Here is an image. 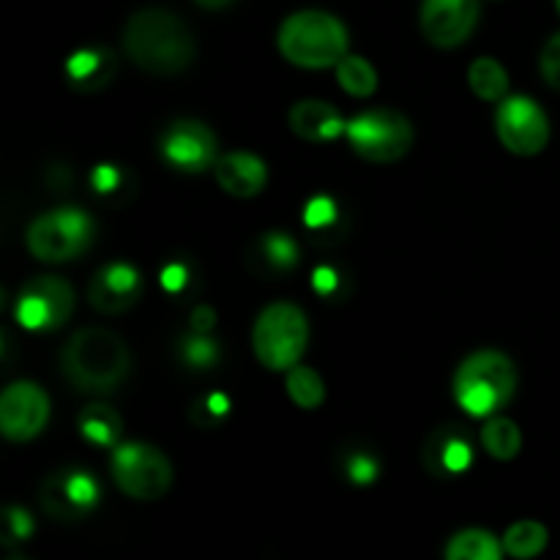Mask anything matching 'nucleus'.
<instances>
[{
    "mask_svg": "<svg viewBox=\"0 0 560 560\" xmlns=\"http://www.w3.org/2000/svg\"><path fill=\"white\" fill-rule=\"evenodd\" d=\"M124 49L135 66L151 74H180L197 55L191 27L167 9H142L126 22Z\"/></svg>",
    "mask_w": 560,
    "mask_h": 560,
    "instance_id": "1",
    "label": "nucleus"
},
{
    "mask_svg": "<svg viewBox=\"0 0 560 560\" xmlns=\"http://www.w3.org/2000/svg\"><path fill=\"white\" fill-rule=\"evenodd\" d=\"M63 375L80 392L107 394L126 381L131 366V353L124 339L109 328H80L66 345Z\"/></svg>",
    "mask_w": 560,
    "mask_h": 560,
    "instance_id": "2",
    "label": "nucleus"
},
{
    "mask_svg": "<svg viewBox=\"0 0 560 560\" xmlns=\"http://www.w3.org/2000/svg\"><path fill=\"white\" fill-rule=\"evenodd\" d=\"M517 392V370L509 355L498 350H479L459 364L454 375V399L476 419H490L506 408Z\"/></svg>",
    "mask_w": 560,
    "mask_h": 560,
    "instance_id": "3",
    "label": "nucleus"
},
{
    "mask_svg": "<svg viewBox=\"0 0 560 560\" xmlns=\"http://www.w3.org/2000/svg\"><path fill=\"white\" fill-rule=\"evenodd\" d=\"M277 47L299 69H328L348 55V31L328 11H299L282 22Z\"/></svg>",
    "mask_w": 560,
    "mask_h": 560,
    "instance_id": "4",
    "label": "nucleus"
},
{
    "mask_svg": "<svg viewBox=\"0 0 560 560\" xmlns=\"http://www.w3.org/2000/svg\"><path fill=\"white\" fill-rule=\"evenodd\" d=\"M306 342H310V320L299 306L288 301L266 306L252 331L257 361L273 372L293 370L306 353Z\"/></svg>",
    "mask_w": 560,
    "mask_h": 560,
    "instance_id": "5",
    "label": "nucleus"
},
{
    "mask_svg": "<svg viewBox=\"0 0 560 560\" xmlns=\"http://www.w3.org/2000/svg\"><path fill=\"white\" fill-rule=\"evenodd\" d=\"M350 148L361 159L375 164H392L413 148V126L397 109H366L348 120Z\"/></svg>",
    "mask_w": 560,
    "mask_h": 560,
    "instance_id": "6",
    "label": "nucleus"
},
{
    "mask_svg": "<svg viewBox=\"0 0 560 560\" xmlns=\"http://www.w3.org/2000/svg\"><path fill=\"white\" fill-rule=\"evenodd\" d=\"M93 219L80 208H55L27 228V249L36 260L66 262L91 246Z\"/></svg>",
    "mask_w": 560,
    "mask_h": 560,
    "instance_id": "7",
    "label": "nucleus"
},
{
    "mask_svg": "<svg viewBox=\"0 0 560 560\" xmlns=\"http://www.w3.org/2000/svg\"><path fill=\"white\" fill-rule=\"evenodd\" d=\"M109 470L124 495L135 501H159L173 485V465L148 443H124L113 452Z\"/></svg>",
    "mask_w": 560,
    "mask_h": 560,
    "instance_id": "8",
    "label": "nucleus"
},
{
    "mask_svg": "<svg viewBox=\"0 0 560 560\" xmlns=\"http://www.w3.org/2000/svg\"><path fill=\"white\" fill-rule=\"evenodd\" d=\"M495 131L506 151L536 156L550 142V118L534 98L509 96L498 104Z\"/></svg>",
    "mask_w": 560,
    "mask_h": 560,
    "instance_id": "9",
    "label": "nucleus"
},
{
    "mask_svg": "<svg viewBox=\"0 0 560 560\" xmlns=\"http://www.w3.org/2000/svg\"><path fill=\"white\" fill-rule=\"evenodd\" d=\"M74 312V290L60 277H36L16 299V320L27 331H55Z\"/></svg>",
    "mask_w": 560,
    "mask_h": 560,
    "instance_id": "10",
    "label": "nucleus"
},
{
    "mask_svg": "<svg viewBox=\"0 0 560 560\" xmlns=\"http://www.w3.org/2000/svg\"><path fill=\"white\" fill-rule=\"evenodd\" d=\"M159 151L164 162L180 173H202V170L217 167L219 162L217 135L202 120L191 118L170 124L159 140Z\"/></svg>",
    "mask_w": 560,
    "mask_h": 560,
    "instance_id": "11",
    "label": "nucleus"
},
{
    "mask_svg": "<svg viewBox=\"0 0 560 560\" xmlns=\"http://www.w3.org/2000/svg\"><path fill=\"white\" fill-rule=\"evenodd\" d=\"M102 490L88 470L63 468L42 487V506L58 523H77L96 509Z\"/></svg>",
    "mask_w": 560,
    "mask_h": 560,
    "instance_id": "12",
    "label": "nucleus"
},
{
    "mask_svg": "<svg viewBox=\"0 0 560 560\" xmlns=\"http://www.w3.org/2000/svg\"><path fill=\"white\" fill-rule=\"evenodd\" d=\"M49 421V397L31 381L11 383L0 397V430L9 441H33Z\"/></svg>",
    "mask_w": 560,
    "mask_h": 560,
    "instance_id": "13",
    "label": "nucleus"
},
{
    "mask_svg": "<svg viewBox=\"0 0 560 560\" xmlns=\"http://www.w3.org/2000/svg\"><path fill=\"white\" fill-rule=\"evenodd\" d=\"M479 0H424L421 3V33L435 47H459L479 25Z\"/></svg>",
    "mask_w": 560,
    "mask_h": 560,
    "instance_id": "14",
    "label": "nucleus"
},
{
    "mask_svg": "<svg viewBox=\"0 0 560 560\" xmlns=\"http://www.w3.org/2000/svg\"><path fill=\"white\" fill-rule=\"evenodd\" d=\"M142 273L129 262H109L93 273L88 301L102 315H124L142 299Z\"/></svg>",
    "mask_w": 560,
    "mask_h": 560,
    "instance_id": "15",
    "label": "nucleus"
},
{
    "mask_svg": "<svg viewBox=\"0 0 560 560\" xmlns=\"http://www.w3.org/2000/svg\"><path fill=\"white\" fill-rule=\"evenodd\" d=\"M424 468L441 479L463 476L474 465V441L470 432L459 424H443L430 432L424 443Z\"/></svg>",
    "mask_w": 560,
    "mask_h": 560,
    "instance_id": "16",
    "label": "nucleus"
},
{
    "mask_svg": "<svg viewBox=\"0 0 560 560\" xmlns=\"http://www.w3.org/2000/svg\"><path fill=\"white\" fill-rule=\"evenodd\" d=\"M299 257V244L288 233L271 230V233L257 235L249 244V249H246V268L260 279H282L295 271Z\"/></svg>",
    "mask_w": 560,
    "mask_h": 560,
    "instance_id": "17",
    "label": "nucleus"
},
{
    "mask_svg": "<svg viewBox=\"0 0 560 560\" xmlns=\"http://www.w3.org/2000/svg\"><path fill=\"white\" fill-rule=\"evenodd\" d=\"M217 173L219 186L228 191L230 197H241V200H249L257 197L268 184V167L260 156L246 151L224 153L222 159L213 167Z\"/></svg>",
    "mask_w": 560,
    "mask_h": 560,
    "instance_id": "18",
    "label": "nucleus"
},
{
    "mask_svg": "<svg viewBox=\"0 0 560 560\" xmlns=\"http://www.w3.org/2000/svg\"><path fill=\"white\" fill-rule=\"evenodd\" d=\"M288 120L290 129L306 142H331L348 129L339 109L334 104L320 102V98H304V102H299L290 109Z\"/></svg>",
    "mask_w": 560,
    "mask_h": 560,
    "instance_id": "19",
    "label": "nucleus"
},
{
    "mask_svg": "<svg viewBox=\"0 0 560 560\" xmlns=\"http://www.w3.org/2000/svg\"><path fill=\"white\" fill-rule=\"evenodd\" d=\"M115 71H118V60L104 47L77 49L66 60V80L74 91L82 93L104 91L115 80Z\"/></svg>",
    "mask_w": 560,
    "mask_h": 560,
    "instance_id": "20",
    "label": "nucleus"
},
{
    "mask_svg": "<svg viewBox=\"0 0 560 560\" xmlns=\"http://www.w3.org/2000/svg\"><path fill=\"white\" fill-rule=\"evenodd\" d=\"M350 219L334 197L317 195L304 206V230L315 246H337L348 235Z\"/></svg>",
    "mask_w": 560,
    "mask_h": 560,
    "instance_id": "21",
    "label": "nucleus"
},
{
    "mask_svg": "<svg viewBox=\"0 0 560 560\" xmlns=\"http://www.w3.org/2000/svg\"><path fill=\"white\" fill-rule=\"evenodd\" d=\"M77 427H80V435L93 446H115L124 432V421L107 405H91L82 410Z\"/></svg>",
    "mask_w": 560,
    "mask_h": 560,
    "instance_id": "22",
    "label": "nucleus"
},
{
    "mask_svg": "<svg viewBox=\"0 0 560 560\" xmlns=\"http://www.w3.org/2000/svg\"><path fill=\"white\" fill-rule=\"evenodd\" d=\"M503 545L490 530L470 528L454 536L446 547V560H503Z\"/></svg>",
    "mask_w": 560,
    "mask_h": 560,
    "instance_id": "23",
    "label": "nucleus"
},
{
    "mask_svg": "<svg viewBox=\"0 0 560 560\" xmlns=\"http://www.w3.org/2000/svg\"><path fill=\"white\" fill-rule=\"evenodd\" d=\"M481 446L487 448L492 459H514L523 448V432L506 416H492L481 430Z\"/></svg>",
    "mask_w": 560,
    "mask_h": 560,
    "instance_id": "24",
    "label": "nucleus"
},
{
    "mask_svg": "<svg viewBox=\"0 0 560 560\" xmlns=\"http://www.w3.org/2000/svg\"><path fill=\"white\" fill-rule=\"evenodd\" d=\"M547 541H550V534H547L545 525L536 523V520H520L503 536V550L517 560H530L545 552Z\"/></svg>",
    "mask_w": 560,
    "mask_h": 560,
    "instance_id": "25",
    "label": "nucleus"
},
{
    "mask_svg": "<svg viewBox=\"0 0 560 560\" xmlns=\"http://www.w3.org/2000/svg\"><path fill=\"white\" fill-rule=\"evenodd\" d=\"M470 91L485 102H503L509 91V71L495 58H476L468 69Z\"/></svg>",
    "mask_w": 560,
    "mask_h": 560,
    "instance_id": "26",
    "label": "nucleus"
},
{
    "mask_svg": "<svg viewBox=\"0 0 560 560\" xmlns=\"http://www.w3.org/2000/svg\"><path fill=\"white\" fill-rule=\"evenodd\" d=\"M178 361L191 372H208L219 364L222 359V348H219L217 339H211L208 334L189 331L178 339Z\"/></svg>",
    "mask_w": 560,
    "mask_h": 560,
    "instance_id": "27",
    "label": "nucleus"
},
{
    "mask_svg": "<svg viewBox=\"0 0 560 560\" xmlns=\"http://www.w3.org/2000/svg\"><path fill=\"white\" fill-rule=\"evenodd\" d=\"M337 80L345 93L364 98L375 93L377 71L375 66H372L366 58H361V55H345V58L337 63Z\"/></svg>",
    "mask_w": 560,
    "mask_h": 560,
    "instance_id": "28",
    "label": "nucleus"
},
{
    "mask_svg": "<svg viewBox=\"0 0 560 560\" xmlns=\"http://www.w3.org/2000/svg\"><path fill=\"white\" fill-rule=\"evenodd\" d=\"M91 189L98 200L104 202H126L131 195H135V184H131V175L126 173L124 167H115V164H96L91 173Z\"/></svg>",
    "mask_w": 560,
    "mask_h": 560,
    "instance_id": "29",
    "label": "nucleus"
},
{
    "mask_svg": "<svg viewBox=\"0 0 560 560\" xmlns=\"http://www.w3.org/2000/svg\"><path fill=\"white\" fill-rule=\"evenodd\" d=\"M288 394L299 408L315 410L326 399V386H323V377L315 370L295 364L293 370H288Z\"/></svg>",
    "mask_w": 560,
    "mask_h": 560,
    "instance_id": "30",
    "label": "nucleus"
},
{
    "mask_svg": "<svg viewBox=\"0 0 560 560\" xmlns=\"http://www.w3.org/2000/svg\"><path fill=\"white\" fill-rule=\"evenodd\" d=\"M312 290H315L323 301H328V304H339V301H345L350 295L353 282H350V277L339 266L323 262V266H317L315 271H312Z\"/></svg>",
    "mask_w": 560,
    "mask_h": 560,
    "instance_id": "31",
    "label": "nucleus"
},
{
    "mask_svg": "<svg viewBox=\"0 0 560 560\" xmlns=\"http://www.w3.org/2000/svg\"><path fill=\"white\" fill-rule=\"evenodd\" d=\"M159 282H162L164 293H170L173 299H184V295L195 293L197 290V271L189 260L173 257V260L162 268V273H159Z\"/></svg>",
    "mask_w": 560,
    "mask_h": 560,
    "instance_id": "32",
    "label": "nucleus"
},
{
    "mask_svg": "<svg viewBox=\"0 0 560 560\" xmlns=\"http://www.w3.org/2000/svg\"><path fill=\"white\" fill-rule=\"evenodd\" d=\"M342 474L348 476V481L353 485L366 487L381 476V463L372 452L366 448H350V452L342 454Z\"/></svg>",
    "mask_w": 560,
    "mask_h": 560,
    "instance_id": "33",
    "label": "nucleus"
},
{
    "mask_svg": "<svg viewBox=\"0 0 560 560\" xmlns=\"http://www.w3.org/2000/svg\"><path fill=\"white\" fill-rule=\"evenodd\" d=\"M230 410H233V405H230L228 394L213 392L191 405V419H195V424H200L202 430H213V427H219L228 419Z\"/></svg>",
    "mask_w": 560,
    "mask_h": 560,
    "instance_id": "34",
    "label": "nucleus"
},
{
    "mask_svg": "<svg viewBox=\"0 0 560 560\" xmlns=\"http://www.w3.org/2000/svg\"><path fill=\"white\" fill-rule=\"evenodd\" d=\"M33 534V520L25 509L9 506L3 512V539L5 545H16V541H25Z\"/></svg>",
    "mask_w": 560,
    "mask_h": 560,
    "instance_id": "35",
    "label": "nucleus"
},
{
    "mask_svg": "<svg viewBox=\"0 0 560 560\" xmlns=\"http://www.w3.org/2000/svg\"><path fill=\"white\" fill-rule=\"evenodd\" d=\"M539 66H541V77L547 80V85L560 91V33L545 44Z\"/></svg>",
    "mask_w": 560,
    "mask_h": 560,
    "instance_id": "36",
    "label": "nucleus"
},
{
    "mask_svg": "<svg viewBox=\"0 0 560 560\" xmlns=\"http://www.w3.org/2000/svg\"><path fill=\"white\" fill-rule=\"evenodd\" d=\"M213 323H217V312L213 306L200 304L191 310V331H200V334H211Z\"/></svg>",
    "mask_w": 560,
    "mask_h": 560,
    "instance_id": "37",
    "label": "nucleus"
},
{
    "mask_svg": "<svg viewBox=\"0 0 560 560\" xmlns=\"http://www.w3.org/2000/svg\"><path fill=\"white\" fill-rule=\"evenodd\" d=\"M195 3H200L202 9H224V5H230L233 0H195Z\"/></svg>",
    "mask_w": 560,
    "mask_h": 560,
    "instance_id": "38",
    "label": "nucleus"
},
{
    "mask_svg": "<svg viewBox=\"0 0 560 560\" xmlns=\"http://www.w3.org/2000/svg\"><path fill=\"white\" fill-rule=\"evenodd\" d=\"M9 560H31V558H22V556H11Z\"/></svg>",
    "mask_w": 560,
    "mask_h": 560,
    "instance_id": "39",
    "label": "nucleus"
},
{
    "mask_svg": "<svg viewBox=\"0 0 560 560\" xmlns=\"http://www.w3.org/2000/svg\"><path fill=\"white\" fill-rule=\"evenodd\" d=\"M556 3H558V11H560V0H556Z\"/></svg>",
    "mask_w": 560,
    "mask_h": 560,
    "instance_id": "40",
    "label": "nucleus"
}]
</instances>
